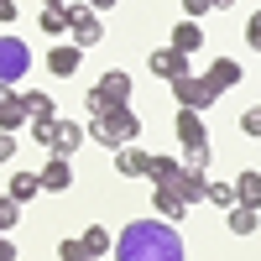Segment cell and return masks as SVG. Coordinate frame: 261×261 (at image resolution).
<instances>
[{"label": "cell", "instance_id": "1", "mask_svg": "<svg viewBox=\"0 0 261 261\" xmlns=\"http://www.w3.org/2000/svg\"><path fill=\"white\" fill-rule=\"evenodd\" d=\"M115 261H188L183 251V235L172 220H130L115 235Z\"/></svg>", "mask_w": 261, "mask_h": 261}, {"label": "cell", "instance_id": "2", "mask_svg": "<svg viewBox=\"0 0 261 261\" xmlns=\"http://www.w3.org/2000/svg\"><path fill=\"white\" fill-rule=\"evenodd\" d=\"M89 136L115 151V146H125V141L141 136V115L130 110V105H115V110H105V115H89Z\"/></svg>", "mask_w": 261, "mask_h": 261}, {"label": "cell", "instance_id": "3", "mask_svg": "<svg viewBox=\"0 0 261 261\" xmlns=\"http://www.w3.org/2000/svg\"><path fill=\"white\" fill-rule=\"evenodd\" d=\"M89 115H105V110H115V105H130V73L125 68H110L94 89H89Z\"/></svg>", "mask_w": 261, "mask_h": 261}, {"label": "cell", "instance_id": "4", "mask_svg": "<svg viewBox=\"0 0 261 261\" xmlns=\"http://www.w3.org/2000/svg\"><path fill=\"white\" fill-rule=\"evenodd\" d=\"M27 73H32V47H27L21 37L0 32V84H11V89H16Z\"/></svg>", "mask_w": 261, "mask_h": 261}, {"label": "cell", "instance_id": "5", "mask_svg": "<svg viewBox=\"0 0 261 261\" xmlns=\"http://www.w3.org/2000/svg\"><path fill=\"white\" fill-rule=\"evenodd\" d=\"M68 37L79 42V47H99L105 42V27H99V11L94 6H84V0H68Z\"/></svg>", "mask_w": 261, "mask_h": 261}, {"label": "cell", "instance_id": "6", "mask_svg": "<svg viewBox=\"0 0 261 261\" xmlns=\"http://www.w3.org/2000/svg\"><path fill=\"white\" fill-rule=\"evenodd\" d=\"M172 94H178L183 110H199V115H209V105L220 99V89H214L204 73H183V79H172Z\"/></svg>", "mask_w": 261, "mask_h": 261}, {"label": "cell", "instance_id": "7", "mask_svg": "<svg viewBox=\"0 0 261 261\" xmlns=\"http://www.w3.org/2000/svg\"><path fill=\"white\" fill-rule=\"evenodd\" d=\"M178 141H183L188 157L209 146V125H204V115H199V110H183V105H178Z\"/></svg>", "mask_w": 261, "mask_h": 261}, {"label": "cell", "instance_id": "8", "mask_svg": "<svg viewBox=\"0 0 261 261\" xmlns=\"http://www.w3.org/2000/svg\"><path fill=\"white\" fill-rule=\"evenodd\" d=\"M146 68L157 73L162 84H172V79H183V73H188V53H178V47H157V53L146 58Z\"/></svg>", "mask_w": 261, "mask_h": 261}, {"label": "cell", "instance_id": "9", "mask_svg": "<svg viewBox=\"0 0 261 261\" xmlns=\"http://www.w3.org/2000/svg\"><path fill=\"white\" fill-rule=\"evenodd\" d=\"M47 68L58 79H73L84 68V47H79V42H58V47H47Z\"/></svg>", "mask_w": 261, "mask_h": 261}, {"label": "cell", "instance_id": "10", "mask_svg": "<svg viewBox=\"0 0 261 261\" xmlns=\"http://www.w3.org/2000/svg\"><path fill=\"white\" fill-rule=\"evenodd\" d=\"M32 115H27V105H21V94L11 89V84H0V130H21Z\"/></svg>", "mask_w": 261, "mask_h": 261}, {"label": "cell", "instance_id": "11", "mask_svg": "<svg viewBox=\"0 0 261 261\" xmlns=\"http://www.w3.org/2000/svg\"><path fill=\"white\" fill-rule=\"evenodd\" d=\"M68 183H73V162H68V157H58V151H53V157L42 162V193H63Z\"/></svg>", "mask_w": 261, "mask_h": 261}, {"label": "cell", "instance_id": "12", "mask_svg": "<svg viewBox=\"0 0 261 261\" xmlns=\"http://www.w3.org/2000/svg\"><path fill=\"white\" fill-rule=\"evenodd\" d=\"M183 193V204H204L209 199V178H204V167H188L183 162V172H178V183H172Z\"/></svg>", "mask_w": 261, "mask_h": 261}, {"label": "cell", "instance_id": "13", "mask_svg": "<svg viewBox=\"0 0 261 261\" xmlns=\"http://www.w3.org/2000/svg\"><path fill=\"white\" fill-rule=\"evenodd\" d=\"M146 157L151 151H141L136 141H125V146H115V172L120 178H146Z\"/></svg>", "mask_w": 261, "mask_h": 261}, {"label": "cell", "instance_id": "14", "mask_svg": "<svg viewBox=\"0 0 261 261\" xmlns=\"http://www.w3.org/2000/svg\"><path fill=\"white\" fill-rule=\"evenodd\" d=\"M151 204H157V214H162V220H172V225H178L183 214H188V204H183V193L172 188V183H157V193H151Z\"/></svg>", "mask_w": 261, "mask_h": 261}, {"label": "cell", "instance_id": "15", "mask_svg": "<svg viewBox=\"0 0 261 261\" xmlns=\"http://www.w3.org/2000/svg\"><path fill=\"white\" fill-rule=\"evenodd\" d=\"M167 47H178V53H199V47H204V27H199L193 16H183L178 27H172V42H167Z\"/></svg>", "mask_w": 261, "mask_h": 261}, {"label": "cell", "instance_id": "16", "mask_svg": "<svg viewBox=\"0 0 261 261\" xmlns=\"http://www.w3.org/2000/svg\"><path fill=\"white\" fill-rule=\"evenodd\" d=\"M204 79H209V84H214V89H220V94H225V89H235V84H241V63H235V58H214Z\"/></svg>", "mask_w": 261, "mask_h": 261}, {"label": "cell", "instance_id": "17", "mask_svg": "<svg viewBox=\"0 0 261 261\" xmlns=\"http://www.w3.org/2000/svg\"><path fill=\"white\" fill-rule=\"evenodd\" d=\"M178 172H183L178 157H157V151L146 157V178H151V188H157V183H178Z\"/></svg>", "mask_w": 261, "mask_h": 261}, {"label": "cell", "instance_id": "18", "mask_svg": "<svg viewBox=\"0 0 261 261\" xmlns=\"http://www.w3.org/2000/svg\"><path fill=\"white\" fill-rule=\"evenodd\" d=\"M79 146H84V125H79V120H58V141H53V151H58V157H73Z\"/></svg>", "mask_w": 261, "mask_h": 261}, {"label": "cell", "instance_id": "19", "mask_svg": "<svg viewBox=\"0 0 261 261\" xmlns=\"http://www.w3.org/2000/svg\"><path fill=\"white\" fill-rule=\"evenodd\" d=\"M235 204L261 209V172H241V178H235Z\"/></svg>", "mask_w": 261, "mask_h": 261}, {"label": "cell", "instance_id": "20", "mask_svg": "<svg viewBox=\"0 0 261 261\" xmlns=\"http://www.w3.org/2000/svg\"><path fill=\"white\" fill-rule=\"evenodd\" d=\"M21 105H27V115H32V120H37V115H42V120H53V115H58V99H53V94H42V89H27V94H21Z\"/></svg>", "mask_w": 261, "mask_h": 261}, {"label": "cell", "instance_id": "21", "mask_svg": "<svg viewBox=\"0 0 261 261\" xmlns=\"http://www.w3.org/2000/svg\"><path fill=\"white\" fill-rule=\"evenodd\" d=\"M37 193H42V172H16V178H11V199L16 204L37 199Z\"/></svg>", "mask_w": 261, "mask_h": 261}, {"label": "cell", "instance_id": "22", "mask_svg": "<svg viewBox=\"0 0 261 261\" xmlns=\"http://www.w3.org/2000/svg\"><path fill=\"white\" fill-rule=\"evenodd\" d=\"M37 32L63 37V32H68V11H63V6H42V16H37Z\"/></svg>", "mask_w": 261, "mask_h": 261}, {"label": "cell", "instance_id": "23", "mask_svg": "<svg viewBox=\"0 0 261 261\" xmlns=\"http://www.w3.org/2000/svg\"><path fill=\"white\" fill-rule=\"evenodd\" d=\"M84 246H89V256H105V251H115V235L105 225H89V230H84Z\"/></svg>", "mask_w": 261, "mask_h": 261}, {"label": "cell", "instance_id": "24", "mask_svg": "<svg viewBox=\"0 0 261 261\" xmlns=\"http://www.w3.org/2000/svg\"><path fill=\"white\" fill-rule=\"evenodd\" d=\"M230 235H256V209L230 204Z\"/></svg>", "mask_w": 261, "mask_h": 261}, {"label": "cell", "instance_id": "25", "mask_svg": "<svg viewBox=\"0 0 261 261\" xmlns=\"http://www.w3.org/2000/svg\"><path fill=\"white\" fill-rule=\"evenodd\" d=\"M32 141L53 151V141H58V115H53V120H42V115H37V120H32Z\"/></svg>", "mask_w": 261, "mask_h": 261}, {"label": "cell", "instance_id": "26", "mask_svg": "<svg viewBox=\"0 0 261 261\" xmlns=\"http://www.w3.org/2000/svg\"><path fill=\"white\" fill-rule=\"evenodd\" d=\"M204 204H214V209H230L235 204V183H209V199Z\"/></svg>", "mask_w": 261, "mask_h": 261}, {"label": "cell", "instance_id": "27", "mask_svg": "<svg viewBox=\"0 0 261 261\" xmlns=\"http://www.w3.org/2000/svg\"><path fill=\"white\" fill-rule=\"evenodd\" d=\"M235 125H241V136H261V105H246Z\"/></svg>", "mask_w": 261, "mask_h": 261}, {"label": "cell", "instance_id": "28", "mask_svg": "<svg viewBox=\"0 0 261 261\" xmlns=\"http://www.w3.org/2000/svg\"><path fill=\"white\" fill-rule=\"evenodd\" d=\"M58 261H94V256H89V246H84V235H79V241H63L58 246Z\"/></svg>", "mask_w": 261, "mask_h": 261}, {"label": "cell", "instance_id": "29", "mask_svg": "<svg viewBox=\"0 0 261 261\" xmlns=\"http://www.w3.org/2000/svg\"><path fill=\"white\" fill-rule=\"evenodd\" d=\"M16 214H21V204L11 199V193H0V235H6V230L16 225Z\"/></svg>", "mask_w": 261, "mask_h": 261}, {"label": "cell", "instance_id": "30", "mask_svg": "<svg viewBox=\"0 0 261 261\" xmlns=\"http://www.w3.org/2000/svg\"><path fill=\"white\" fill-rule=\"evenodd\" d=\"M241 37L251 42V47H261V11H251V21L241 27Z\"/></svg>", "mask_w": 261, "mask_h": 261}, {"label": "cell", "instance_id": "31", "mask_svg": "<svg viewBox=\"0 0 261 261\" xmlns=\"http://www.w3.org/2000/svg\"><path fill=\"white\" fill-rule=\"evenodd\" d=\"M209 11H214V0H183V16H193V21L209 16Z\"/></svg>", "mask_w": 261, "mask_h": 261}, {"label": "cell", "instance_id": "32", "mask_svg": "<svg viewBox=\"0 0 261 261\" xmlns=\"http://www.w3.org/2000/svg\"><path fill=\"white\" fill-rule=\"evenodd\" d=\"M16 157V130H0V162Z\"/></svg>", "mask_w": 261, "mask_h": 261}, {"label": "cell", "instance_id": "33", "mask_svg": "<svg viewBox=\"0 0 261 261\" xmlns=\"http://www.w3.org/2000/svg\"><path fill=\"white\" fill-rule=\"evenodd\" d=\"M16 21V0H0V27H11Z\"/></svg>", "mask_w": 261, "mask_h": 261}, {"label": "cell", "instance_id": "34", "mask_svg": "<svg viewBox=\"0 0 261 261\" xmlns=\"http://www.w3.org/2000/svg\"><path fill=\"white\" fill-rule=\"evenodd\" d=\"M0 261H16V241H6V235H0Z\"/></svg>", "mask_w": 261, "mask_h": 261}, {"label": "cell", "instance_id": "35", "mask_svg": "<svg viewBox=\"0 0 261 261\" xmlns=\"http://www.w3.org/2000/svg\"><path fill=\"white\" fill-rule=\"evenodd\" d=\"M84 6H94V11H110V6H120V0H84Z\"/></svg>", "mask_w": 261, "mask_h": 261}, {"label": "cell", "instance_id": "36", "mask_svg": "<svg viewBox=\"0 0 261 261\" xmlns=\"http://www.w3.org/2000/svg\"><path fill=\"white\" fill-rule=\"evenodd\" d=\"M230 6H235V0H214V11H230Z\"/></svg>", "mask_w": 261, "mask_h": 261}, {"label": "cell", "instance_id": "37", "mask_svg": "<svg viewBox=\"0 0 261 261\" xmlns=\"http://www.w3.org/2000/svg\"><path fill=\"white\" fill-rule=\"evenodd\" d=\"M42 6H68V0H42Z\"/></svg>", "mask_w": 261, "mask_h": 261}]
</instances>
